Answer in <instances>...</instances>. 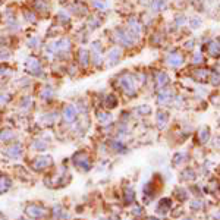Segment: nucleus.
<instances>
[{
	"instance_id": "2eb2a0df",
	"label": "nucleus",
	"mask_w": 220,
	"mask_h": 220,
	"mask_svg": "<svg viewBox=\"0 0 220 220\" xmlns=\"http://www.w3.org/2000/svg\"><path fill=\"white\" fill-rule=\"evenodd\" d=\"M167 76L164 75V73H159L157 75V84H159V87H163L164 84H167Z\"/></svg>"
},
{
	"instance_id": "ddd939ff",
	"label": "nucleus",
	"mask_w": 220,
	"mask_h": 220,
	"mask_svg": "<svg viewBox=\"0 0 220 220\" xmlns=\"http://www.w3.org/2000/svg\"><path fill=\"white\" fill-rule=\"evenodd\" d=\"M10 138H14V132H12V131H9V129H5L3 132L0 133V140L2 141L10 140Z\"/></svg>"
},
{
	"instance_id": "6e6552de",
	"label": "nucleus",
	"mask_w": 220,
	"mask_h": 220,
	"mask_svg": "<svg viewBox=\"0 0 220 220\" xmlns=\"http://www.w3.org/2000/svg\"><path fill=\"white\" fill-rule=\"evenodd\" d=\"M10 185H12V182H10V179L7 176H2L0 178V192H6L7 189L10 188Z\"/></svg>"
},
{
	"instance_id": "1a4fd4ad",
	"label": "nucleus",
	"mask_w": 220,
	"mask_h": 220,
	"mask_svg": "<svg viewBox=\"0 0 220 220\" xmlns=\"http://www.w3.org/2000/svg\"><path fill=\"white\" fill-rule=\"evenodd\" d=\"M169 207H170V200H169V198H164V200L160 201V204L157 207V211H159V213H166L167 210H169Z\"/></svg>"
},
{
	"instance_id": "4468645a",
	"label": "nucleus",
	"mask_w": 220,
	"mask_h": 220,
	"mask_svg": "<svg viewBox=\"0 0 220 220\" xmlns=\"http://www.w3.org/2000/svg\"><path fill=\"white\" fill-rule=\"evenodd\" d=\"M208 128H203V131L200 132V135H198V138H200L201 142H207V140H208Z\"/></svg>"
},
{
	"instance_id": "bb28decb",
	"label": "nucleus",
	"mask_w": 220,
	"mask_h": 220,
	"mask_svg": "<svg viewBox=\"0 0 220 220\" xmlns=\"http://www.w3.org/2000/svg\"><path fill=\"white\" fill-rule=\"evenodd\" d=\"M0 220H6V219H5V217H3V216H0Z\"/></svg>"
},
{
	"instance_id": "39448f33",
	"label": "nucleus",
	"mask_w": 220,
	"mask_h": 220,
	"mask_svg": "<svg viewBox=\"0 0 220 220\" xmlns=\"http://www.w3.org/2000/svg\"><path fill=\"white\" fill-rule=\"evenodd\" d=\"M75 118H76V110L72 106L65 107V110H63V119L66 120L68 123H71V122L75 120Z\"/></svg>"
},
{
	"instance_id": "9d476101",
	"label": "nucleus",
	"mask_w": 220,
	"mask_h": 220,
	"mask_svg": "<svg viewBox=\"0 0 220 220\" xmlns=\"http://www.w3.org/2000/svg\"><path fill=\"white\" fill-rule=\"evenodd\" d=\"M122 82H123V85H125V90H126V93L131 94V95H133V94H135V90H133L132 81H129V78H123V79H122Z\"/></svg>"
},
{
	"instance_id": "6ab92c4d",
	"label": "nucleus",
	"mask_w": 220,
	"mask_h": 220,
	"mask_svg": "<svg viewBox=\"0 0 220 220\" xmlns=\"http://www.w3.org/2000/svg\"><path fill=\"white\" fill-rule=\"evenodd\" d=\"M46 147L47 145L44 141H35V142H34V148H37V150H44Z\"/></svg>"
},
{
	"instance_id": "393cba45",
	"label": "nucleus",
	"mask_w": 220,
	"mask_h": 220,
	"mask_svg": "<svg viewBox=\"0 0 220 220\" xmlns=\"http://www.w3.org/2000/svg\"><path fill=\"white\" fill-rule=\"evenodd\" d=\"M203 60V57H201V54L200 53H195V57H194V62L195 63H198V62H201Z\"/></svg>"
},
{
	"instance_id": "9b49d317",
	"label": "nucleus",
	"mask_w": 220,
	"mask_h": 220,
	"mask_svg": "<svg viewBox=\"0 0 220 220\" xmlns=\"http://www.w3.org/2000/svg\"><path fill=\"white\" fill-rule=\"evenodd\" d=\"M194 75H195V78H197V79L206 81L207 76L210 75V72H208L207 69H200V71H195V72H194Z\"/></svg>"
},
{
	"instance_id": "f03ea898",
	"label": "nucleus",
	"mask_w": 220,
	"mask_h": 220,
	"mask_svg": "<svg viewBox=\"0 0 220 220\" xmlns=\"http://www.w3.org/2000/svg\"><path fill=\"white\" fill-rule=\"evenodd\" d=\"M73 163L79 167V169H84V170H90V167H91L88 156L87 154H84V153L75 154V157H73Z\"/></svg>"
},
{
	"instance_id": "412c9836",
	"label": "nucleus",
	"mask_w": 220,
	"mask_h": 220,
	"mask_svg": "<svg viewBox=\"0 0 220 220\" xmlns=\"http://www.w3.org/2000/svg\"><path fill=\"white\" fill-rule=\"evenodd\" d=\"M79 57H81V62H84V65H87L88 57H87V53H85V50H82V52H81Z\"/></svg>"
},
{
	"instance_id": "aec40b11",
	"label": "nucleus",
	"mask_w": 220,
	"mask_h": 220,
	"mask_svg": "<svg viewBox=\"0 0 220 220\" xmlns=\"http://www.w3.org/2000/svg\"><path fill=\"white\" fill-rule=\"evenodd\" d=\"M126 201H128V203H132V201H133V191H132V189L126 191Z\"/></svg>"
},
{
	"instance_id": "dca6fc26",
	"label": "nucleus",
	"mask_w": 220,
	"mask_h": 220,
	"mask_svg": "<svg viewBox=\"0 0 220 220\" xmlns=\"http://www.w3.org/2000/svg\"><path fill=\"white\" fill-rule=\"evenodd\" d=\"M153 5H154L153 7L156 9V10H160V9H163V7H164V5H166V3H164V0H154Z\"/></svg>"
},
{
	"instance_id": "5701e85b",
	"label": "nucleus",
	"mask_w": 220,
	"mask_h": 220,
	"mask_svg": "<svg viewBox=\"0 0 220 220\" xmlns=\"http://www.w3.org/2000/svg\"><path fill=\"white\" fill-rule=\"evenodd\" d=\"M94 3H95V6L97 7H100V9H106V5L103 3V2H100V0H94Z\"/></svg>"
},
{
	"instance_id": "f8f14e48",
	"label": "nucleus",
	"mask_w": 220,
	"mask_h": 220,
	"mask_svg": "<svg viewBox=\"0 0 220 220\" xmlns=\"http://www.w3.org/2000/svg\"><path fill=\"white\" fill-rule=\"evenodd\" d=\"M98 120H100V123H103V125H107V123L112 122V114L110 113H98Z\"/></svg>"
},
{
	"instance_id": "a211bd4d",
	"label": "nucleus",
	"mask_w": 220,
	"mask_h": 220,
	"mask_svg": "<svg viewBox=\"0 0 220 220\" xmlns=\"http://www.w3.org/2000/svg\"><path fill=\"white\" fill-rule=\"evenodd\" d=\"M166 125V114L164 113H159V126L163 128Z\"/></svg>"
},
{
	"instance_id": "f257e3e1",
	"label": "nucleus",
	"mask_w": 220,
	"mask_h": 220,
	"mask_svg": "<svg viewBox=\"0 0 220 220\" xmlns=\"http://www.w3.org/2000/svg\"><path fill=\"white\" fill-rule=\"evenodd\" d=\"M25 213H27V216L33 217V219H41V217H44L48 211H47L46 207H43V206H38V204H29V206L25 208Z\"/></svg>"
},
{
	"instance_id": "a878e982",
	"label": "nucleus",
	"mask_w": 220,
	"mask_h": 220,
	"mask_svg": "<svg viewBox=\"0 0 220 220\" xmlns=\"http://www.w3.org/2000/svg\"><path fill=\"white\" fill-rule=\"evenodd\" d=\"M147 220H159V219H156V217H148Z\"/></svg>"
},
{
	"instance_id": "b1692460",
	"label": "nucleus",
	"mask_w": 220,
	"mask_h": 220,
	"mask_svg": "<svg viewBox=\"0 0 220 220\" xmlns=\"http://www.w3.org/2000/svg\"><path fill=\"white\" fill-rule=\"evenodd\" d=\"M116 57H119V52H118V50H112V53H110V59L114 60Z\"/></svg>"
},
{
	"instance_id": "4be33fe9",
	"label": "nucleus",
	"mask_w": 220,
	"mask_h": 220,
	"mask_svg": "<svg viewBox=\"0 0 220 220\" xmlns=\"http://www.w3.org/2000/svg\"><path fill=\"white\" fill-rule=\"evenodd\" d=\"M138 112H140V113H142V114H148V113H150V109H148L147 106H144V107H140V109H138Z\"/></svg>"
},
{
	"instance_id": "0eeeda50",
	"label": "nucleus",
	"mask_w": 220,
	"mask_h": 220,
	"mask_svg": "<svg viewBox=\"0 0 220 220\" xmlns=\"http://www.w3.org/2000/svg\"><path fill=\"white\" fill-rule=\"evenodd\" d=\"M208 53L213 57H219L220 56V41H211L208 44Z\"/></svg>"
},
{
	"instance_id": "423d86ee",
	"label": "nucleus",
	"mask_w": 220,
	"mask_h": 220,
	"mask_svg": "<svg viewBox=\"0 0 220 220\" xmlns=\"http://www.w3.org/2000/svg\"><path fill=\"white\" fill-rule=\"evenodd\" d=\"M6 154L10 159H19L21 154H22V148H21V145H18V144H16V145H12L6 150Z\"/></svg>"
},
{
	"instance_id": "7ed1b4c3",
	"label": "nucleus",
	"mask_w": 220,
	"mask_h": 220,
	"mask_svg": "<svg viewBox=\"0 0 220 220\" xmlns=\"http://www.w3.org/2000/svg\"><path fill=\"white\" fill-rule=\"evenodd\" d=\"M52 157L48 156H41V157H37L35 161L33 163V166L35 170H43V169H47L48 166H52Z\"/></svg>"
},
{
	"instance_id": "f3484780",
	"label": "nucleus",
	"mask_w": 220,
	"mask_h": 220,
	"mask_svg": "<svg viewBox=\"0 0 220 220\" xmlns=\"http://www.w3.org/2000/svg\"><path fill=\"white\" fill-rule=\"evenodd\" d=\"M107 98H109V100H107V103H104L107 109H112V107L116 106V100H114L113 95H110V97H107Z\"/></svg>"
},
{
	"instance_id": "20e7f679",
	"label": "nucleus",
	"mask_w": 220,
	"mask_h": 220,
	"mask_svg": "<svg viewBox=\"0 0 220 220\" xmlns=\"http://www.w3.org/2000/svg\"><path fill=\"white\" fill-rule=\"evenodd\" d=\"M167 63H169L170 66L178 68L183 63V57H182V54L180 53H172L169 57H167Z\"/></svg>"
}]
</instances>
